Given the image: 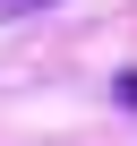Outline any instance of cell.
<instances>
[{"instance_id": "7a4b0ae2", "label": "cell", "mask_w": 137, "mask_h": 146, "mask_svg": "<svg viewBox=\"0 0 137 146\" xmlns=\"http://www.w3.org/2000/svg\"><path fill=\"white\" fill-rule=\"evenodd\" d=\"M111 95H120V103L137 112V69H120V78H111Z\"/></svg>"}, {"instance_id": "6da1fadb", "label": "cell", "mask_w": 137, "mask_h": 146, "mask_svg": "<svg viewBox=\"0 0 137 146\" xmlns=\"http://www.w3.org/2000/svg\"><path fill=\"white\" fill-rule=\"evenodd\" d=\"M51 9V0H0V26H9V17H43Z\"/></svg>"}]
</instances>
